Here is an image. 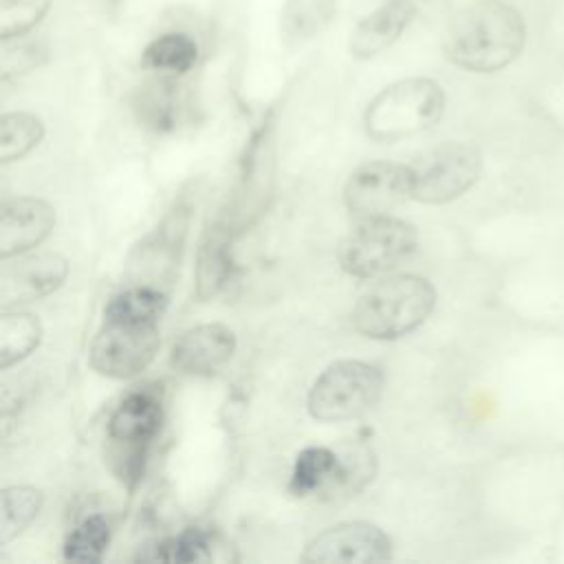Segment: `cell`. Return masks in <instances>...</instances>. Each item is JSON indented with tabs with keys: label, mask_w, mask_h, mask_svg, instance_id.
<instances>
[{
	"label": "cell",
	"mask_w": 564,
	"mask_h": 564,
	"mask_svg": "<svg viewBox=\"0 0 564 564\" xmlns=\"http://www.w3.org/2000/svg\"><path fill=\"white\" fill-rule=\"evenodd\" d=\"M529 24L509 0H474L460 7L443 35L445 57L478 75L505 70L524 53Z\"/></svg>",
	"instance_id": "obj_1"
},
{
	"label": "cell",
	"mask_w": 564,
	"mask_h": 564,
	"mask_svg": "<svg viewBox=\"0 0 564 564\" xmlns=\"http://www.w3.org/2000/svg\"><path fill=\"white\" fill-rule=\"evenodd\" d=\"M434 304L436 291L430 280L412 273L388 275L359 295L350 322L370 339H397L416 330Z\"/></svg>",
	"instance_id": "obj_2"
},
{
	"label": "cell",
	"mask_w": 564,
	"mask_h": 564,
	"mask_svg": "<svg viewBox=\"0 0 564 564\" xmlns=\"http://www.w3.org/2000/svg\"><path fill=\"white\" fill-rule=\"evenodd\" d=\"M445 90L430 77L399 79L379 90L364 112V128L370 139L394 143L414 137L443 117Z\"/></svg>",
	"instance_id": "obj_3"
},
{
	"label": "cell",
	"mask_w": 564,
	"mask_h": 564,
	"mask_svg": "<svg viewBox=\"0 0 564 564\" xmlns=\"http://www.w3.org/2000/svg\"><path fill=\"white\" fill-rule=\"evenodd\" d=\"M163 405L156 390L143 388L126 394L108 419V458L115 474L134 487L143 476L148 449L161 430Z\"/></svg>",
	"instance_id": "obj_4"
},
{
	"label": "cell",
	"mask_w": 564,
	"mask_h": 564,
	"mask_svg": "<svg viewBox=\"0 0 564 564\" xmlns=\"http://www.w3.org/2000/svg\"><path fill=\"white\" fill-rule=\"evenodd\" d=\"M383 390V372L359 359L330 364L311 386L306 408L313 419L348 421L375 408Z\"/></svg>",
	"instance_id": "obj_5"
},
{
	"label": "cell",
	"mask_w": 564,
	"mask_h": 564,
	"mask_svg": "<svg viewBox=\"0 0 564 564\" xmlns=\"http://www.w3.org/2000/svg\"><path fill=\"white\" fill-rule=\"evenodd\" d=\"M416 249L414 225L390 214L364 218L339 247V264L352 278H379Z\"/></svg>",
	"instance_id": "obj_6"
},
{
	"label": "cell",
	"mask_w": 564,
	"mask_h": 564,
	"mask_svg": "<svg viewBox=\"0 0 564 564\" xmlns=\"http://www.w3.org/2000/svg\"><path fill=\"white\" fill-rule=\"evenodd\" d=\"M482 156L463 141H445L421 152L410 163L412 198L427 205H443L467 189L480 178Z\"/></svg>",
	"instance_id": "obj_7"
},
{
	"label": "cell",
	"mask_w": 564,
	"mask_h": 564,
	"mask_svg": "<svg viewBox=\"0 0 564 564\" xmlns=\"http://www.w3.org/2000/svg\"><path fill=\"white\" fill-rule=\"evenodd\" d=\"M161 346L159 324L108 319L93 339L88 361L95 372L110 379H132L143 372Z\"/></svg>",
	"instance_id": "obj_8"
},
{
	"label": "cell",
	"mask_w": 564,
	"mask_h": 564,
	"mask_svg": "<svg viewBox=\"0 0 564 564\" xmlns=\"http://www.w3.org/2000/svg\"><path fill=\"white\" fill-rule=\"evenodd\" d=\"M412 198L410 165L370 161L357 167L344 187V205L357 220L386 216Z\"/></svg>",
	"instance_id": "obj_9"
},
{
	"label": "cell",
	"mask_w": 564,
	"mask_h": 564,
	"mask_svg": "<svg viewBox=\"0 0 564 564\" xmlns=\"http://www.w3.org/2000/svg\"><path fill=\"white\" fill-rule=\"evenodd\" d=\"M392 555V540L375 524L341 522L317 533L304 549V562H383Z\"/></svg>",
	"instance_id": "obj_10"
},
{
	"label": "cell",
	"mask_w": 564,
	"mask_h": 564,
	"mask_svg": "<svg viewBox=\"0 0 564 564\" xmlns=\"http://www.w3.org/2000/svg\"><path fill=\"white\" fill-rule=\"evenodd\" d=\"M236 350V335L229 326L209 322L183 330L170 350V364L181 375L205 377L223 368Z\"/></svg>",
	"instance_id": "obj_11"
},
{
	"label": "cell",
	"mask_w": 564,
	"mask_h": 564,
	"mask_svg": "<svg viewBox=\"0 0 564 564\" xmlns=\"http://www.w3.org/2000/svg\"><path fill=\"white\" fill-rule=\"evenodd\" d=\"M68 275V262L59 253H35L2 271L0 300L4 308L26 304L57 291Z\"/></svg>",
	"instance_id": "obj_12"
},
{
	"label": "cell",
	"mask_w": 564,
	"mask_h": 564,
	"mask_svg": "<svg viewBox=\"0 0 564 564\" xmlns=\"http://www.w3.org/2000/svg\"><path fill=\"white\" fill-rule=\"evenodd\" d=\"M55 225V209L35 196L4 200L0 214V256L13 258L37 247Z\"/></svg>",
	"instance_id": "obj_13"
},
{
	"label": "cell",
	"mask_w": 564,
	"mask_h": 564,
	"mask_svg": "<svg viewBox=\"0 0 564 564\" xmlns=\"http://www.w3.org/2000/svg\"><path fill=\"white\" fill-rule=\"evenodd\" d=\"M419 11L414 0H386L364 15L350 33L348 51L355 59H370L390 48L410 26Z\"/></svg>",
	"instance_id": "obj_14"
},
{
	"label": "cell",
	"mask_w": 564,
	"mask_h": 564,
	"mask_svg": "<svg viewBox=\"0 0 564 564\" xmlns=\"http://www.w3.org/2000/svg\"><path fill=\"white\" fill-rule=\"evenodd\" d=\"M238 229L227 220H216L203 236L196 253V297L200 302L218 295L234 275L231 240Z\"/></svg>",
	"instance_id": "obj_15"
},
{
	"label": "cell",
	"mask_w": 564,
	"mask_h": 564,
	"mask_svg": "<svg viewBox=\"0 0 564 564\" xmlns=\"http://www.w3.org/2000/svg\"><path fill=\"white\" fill-rule=\"evenodd\" d=\"M187 229V216L185 209H178L176 214L167 216L161 227L139 247V256L134 260V269L139 273L152 271V286H163V282H170L174 278V269L178 267V253Z\"/></svg>",
	"instance_id": "obj_16"
},
{
	"label": "cell",
	"mask_w": 564,
	"mask_h": 564,
	"mask_svg": "<svg viewBox=\"0 0 564 564\" xmlns=\"http://www.w3.org/2000/svg\"><path fill=\"white\" fill-rule=\"evenodd\" d=\"M341 471L339 454L328 447H306L297 454L291 478H289V491L293 496H311V494H324L330 498Z\"/></svg>",
	"instance_id": "obj_17"
},
{
	"label": "cell",
	"mask_w": 564,
	"mask_h": 564,
	"mask_svg": "<svg viewBox=\"0 0 564 564\" xmlns=\"http://www.w3.org/2000/svg\"><path fill=\"white\" fill-rule=\"evenodd\" d=\"M339 0H284L280 9V37L304 44L319 35L337 15Z\"/></svg>",
	"instance_id": "obj_18"
},
{
	"label": "cell",
	"mask_w": 564,
	"mask_h": 564,
	"mask_svg": "<svg viewBox=\"0 0 564 564\" xmlns=\"http://www.w3.org/2000/svg\"><path fill=\"white\" fill-rule=\"evenodd\" d=\"M198 62V44L187 33H163L141 53V64L161 75H183Z\"/></svg>",
	"instance_id": "obj_19"
},
{
	"label": "cell",
	"mask_w": 564,
	"mask_h": 564,
	"mask_svg": "<svg viewBox=\"0 0 564 564\" xmlns=\"http://www.w3.org/2000/svg\"><path fill=\"white\" fill-rule=\"evenodd\" d=\"M165 306H167V293L163 289L134 282L132 286L110 297V302L104 308V317L159 324Z\"/></svg>",
	"instance_id": "obj_20"
},
{
	"label": "cell",
	"mask_w": 564,
	"mask_h": 564,
	"mask_svg": "<svg viewBox=\"0 0 564 564\" xmlns=\"http://www.w3.org/2000/svg\"><path fill=\"white\" fill-rule=\"evenodd\" d=\"M42 339V324L24 311H4L0 317V368L29 357Z\"/></svg>",
	"instance_id": "obj_21"
},
{
	"label": "cell",
	"mask_w": 564,
	"mask_h": 564,
	"mask_svg": "<svg viewBox=\"0 0 564 564\" xmlns=\"http://www.w3.org/2000/svg\"><path fill=\"white\" fill-rule=\"evenodd\" d=\"M176 75H161L148 84H143L137 90L134 108L139 112V119H143L148 126L163 130L172 128L176 112H178V86L174 82Z\"/></svg>",
	"instance_id": "obj_22"
},
{
	"label": "cell",
	"mask_w": 564,
	"mask_h": 564,
	"mask_svg": "<svg viewBox=\"0 0 564 564\" xmlns=\"http://www.w3.org/2000/svg\"><path fill=\"white\" fill-rule=\"evenodd\" d=\"M214 557V535L200 529H187L174 538L159 540L143 546L137 560H161V562H200Z\"/></svg>",
	"instance_id": "obj_23"
},
{
	"label": "cell",
	"mask_w": 564,
	"mask_h": 564,
	"mask_svg": "<svg viewBox=\"0 0 564 564\" xmlns=\"http://www.w3.org/2000/svg\"><path fill=\"white\" fill-rule=\"evenodd\" d=\"M44 494L31 485H11L2 491V527L0 542L7 544L18 538L40 513Z\"/></svg>",
	"instance_id": "obj_24"
},
{
	"label": "cell",
	"mask_w": 564,
	"mask_h": 564,
	"mask_svg": "<svg viewBox=\"0 0 564 564\" xmlns=\"http://www.w3.org/2000/svg\"><path fill=\"white\" fill-rule=\"evenodd\" d=\"M44 137L42 119L31 112H7L0 121V163L20 161Z\"/></svg>",
	"instance_id": "obj_25"
},
{
	"label": "cell",
	"mask_w": 564,
	"mask_h": 564,
	"mask_svg": "<svg viewBox=\"0 0 564 564\" xmlns=\"http://www.w3.org/2000/svg\"><path fill=\"white\" fill-rule=\"evenodd\" d=\"M112 529L104 516L84 518L64 540V557L70 562H99L108 551Z\"/></svg>",
	"instance_id": "obj_26"
},
{
	"label": "cell",
	"mask_w": 564,
	"mask_h": 564,
	"mask_svg": "<svg viewBox=\"0 0 564 564\" xmlns=\"http://www.w3.org/2000/svg\"><path fill=\"white\" fill-rule=\"evenodd\" d=\"M53 0H0V40L29 35L46 15Z\"/></svg>",
	"instance_id": "obj_27"
},
{
	"label": "cell",
	"mask_w": 564,
	"mask_h": 564,
	"mask_svg": "<svg viewBox=\"0 0 564 564\" xmlns=\"http://www.w3.org/2000/svg\"><path fill=\"white\" fill-rule=\"evenodd\" d=\"M24 37L2 40V55H0L2 79H11L15 75L29 73L31 68H35L37 64H42L46 59L44 46L40 42L24 40Z\"/></svg>",
	"instance_id": "obj_28"
}]
</instances>
